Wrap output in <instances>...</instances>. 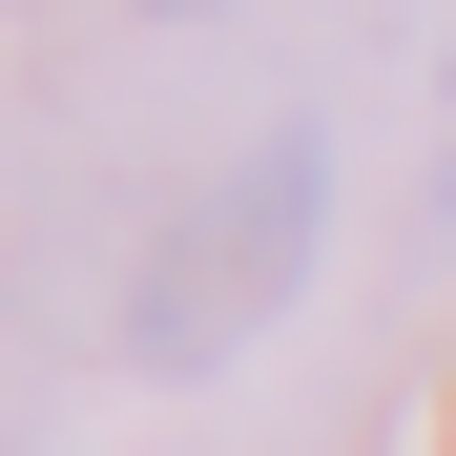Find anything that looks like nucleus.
Wrapping results in <instances>:
<instances>
[{"mask_svg":"<svg viewBox=\"0 0 456 456\" xmlns=\"http://www.w3.org/2000/svg\"><path fill=\"white\" fill-rule=\"evenodd\" d=\"M312 228H332V145H312V125H270V145H249V187H208V208L167 228V270H145V312H125V332L167 353V373H208L228 332H270V312H290Z\"/></svg>","mask_w":456,"mask_h":456,"instance_id":"nucleus-1","label":"nucleus"}]
</instances>
